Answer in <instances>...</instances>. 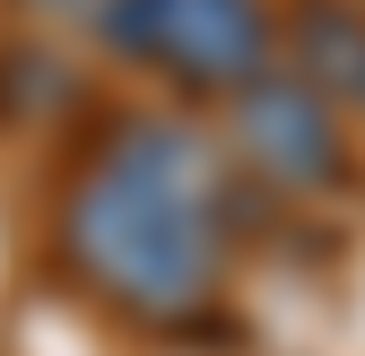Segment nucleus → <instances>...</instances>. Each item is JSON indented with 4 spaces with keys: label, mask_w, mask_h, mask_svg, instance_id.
Listing matches in <instances>:
<instances>
[{
    "label": "nucleus",
    "mask_w": 365,
    "mask_h": 356,
    "mask_svg": "<svg viewBox=\"0 0 365 356\" xmlns=\"http://www.w3.org/2000/svg\"><path fill=\"white\" fill-rule=\"evenodd\" d=\"M235 148L279 192H331L339 174H348L339 105L322 96V87H304L296 70H261L244 96H235Z\"/></svg>",
    "instance_id": "7ed1b4c3"
},
{
    "label": "nucleus",
    "mask_w": 365,
    "mask_h": 356,
    "mask_svg": "<svg viewBox=\"0 0 365 356\" xmlns=\"http://www.w3.org/2000/svg\"><path fill=\"white\" fill-rule=\"evenodd\" d=\"M96 35L113 61L157 70L182 96H244L279 43L261 0H96Z\"/></svg>",
    "instance_id": "f03ea898"
},
{
    "label": "nucleus",
    "mask_w": 365,
    "mask_h": 356,
    "mask_svg": "<svg viewBox=\"0 0 365 356\" xmlns=\"http://www.w3.org/2000/svg\"><path fill=\"white\" fill-rule=\"evenodd\" d=\"M61 270L140 330H192L226 295L235 261V183L200 130L122 122L87 148L53 217Z\"/></svg>",
    "instance_id": "f257e3e1"
},
{
    "label": "nucleus",
    "mask_w": 365,
    "mask_h": 356,
    "mask_svg": "<svg viewBox=\"0 0 365 356\" xmlns=\"http://www.w3.org/2000/svg\"><path fill=\"white\" fill-rule=\"evenodd\" d=\"M296 78L322 87L331 105H365V9L348 0H313L304 26H296Z\"/></svg>",
    "instance_id": "20e7f679"
}]
</instances>
